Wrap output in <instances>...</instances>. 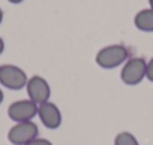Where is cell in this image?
Masks as SVG:
<instances>
[{"label":"cell","mask_w":153,"mask_h":145,"mask_svg":"<svg viewBox=\"0 0 153 145\" xmlns=\"http://www.w3.org/2000/svg\"><path fill=\"white\" fill-rule=\"evenodd\" d=\"M129 60V49L122 43L104 46L98 51L95 61L102 69H116Z\"/></svg>","instance_id":"6da1fadb"},{"label":"cell","mask_w":153,"mask_h":145,"mask_svg":"<svg viewBox=\"0 0 153 145\" xmlns=\"http://www.w3.org/2000/svg\"><path fill=\"white\" fill-rule=\"evenodd\" d=\"M146 67L147 61L141 57H132L129 58L122 70H120V79L126 85H138L146 78Z\"/></svg>","instance_id":"7a4b0ae2"},{"label":"cell","mask_w":153,"mask_h":145,"mask_svg":"<svg viewBox=\"0 0 153 145\" xmlns=\"http://www.w3.org/2000/svg\"><path fill=\"white\" fill-rule=\"evenodd\" d=\"M26 72L15 64H2L0 66V84L9 90H21L27 85Z\"/></svg>","instance_id":"3957f363"},{"label":"cell","mask_w":153,"mask_h":145,"mask_svg":"<svg viewBox=\"0 0 153 145\" xmlns=\"http://www.w3.org/2000/svg\"><path fill=\"white\" fill-rule=\"evenodd\" d=\"M39 136V129L33 121L15 123L8 132V141L12 145H26Z\"/></svg>","instance_id":"277c9868"},{"label":"cell","mask_w":153,"mask_h":145,"mask_svg":"<svg viewBox=\"0 0 153 145\" xmlns=\"http://www.w3.org/2000/svg\"><path fill=\"white\" fill-rule=\"evenodd\" d=\"M38 108L35 102L30 99H23L12 102L8 108V117L14 123H24V121H33V118L38 115Z\"/></svg>","instance_id":"5b68a950"},{"label":"cell","mask_w":153,"mask_h":145,"mask_svg":"<svg viewBox=\"0 0 153 145\" xmlns=\"http://www.w3.org/2000/svg\"><path fill=\"white\" fill-rule=\"evenodd\" d=\"M26 90H27L29 99L32 102H35L36 105H42V103L48 102L51 97V87H50L48 81L45 78H42L41 75H35V77L29 78Z\"/></svg>","instance_id":"8992f818"},{"label":"cell","mask_w":153,"mask_h":145,"mask_svg":"<svg viewBox=\"0 0 153 145\" xmlns=\"http://www.w3.org/2000/svg\"><path fill=\"white\" fill-rule=\"evenodd\" d=\"M38 117L41 118V123L50 130H56L62 126V112L57 108V105L50 100L39 105Z\"/></svg>","instance_id":"52a82bcc"},{"label":"cell","mask_w":153,"mask_h":145,"mask_svg":"<svg viewBox=\"0 0 153 145\" xmlns=\"http://www.w3.org/2000/svg\"><path fill=\"white\" fill-rule=\"evenodd\" d=\"M134 24L138 30L152 33L153 32V9L147 8V9H141L140 12H137L134 18Z\"/></svg>","instance_id":"ba28073f"},{"label":"cell","mask_w":153,"mask_h":145,"mask_svg":"<svg viewBox=\"0 0 153 145\" xmlns=\"http://www.w3.org/2000/svg\"><path fill=\"white\" fill-rule=\"evenodd\" d=\"M114 145H140L138 139L129 132H120L114 138Z\"/></svg>","instance_id":"9c48e42d"},{"label":"cell","mask_w":153,"mask_h":145,"mask_svg":"<svg viewBox=\"0 0 153 145\" xmlns=\"http://www.w3.org/2000/svg\"><path fill=\"white\" fill-rule=\"evenodd\" d=\"M26 145H53V142L50 141V139H45V138H35L33 141H30L29 144H26Z\"/></svg>","instance_id":"30bf717a"},{"label":"cell","mask_w":153,"mask_h":145,"mask_svg":"<svg viewBox=\"0 0 153 145\" xmlns=\"http://www.w3.org/2000/svg\"><path fill=\"white\" fill-rule=\"evenodd\" d=\"M146 78L149 81L153 82V57L147 61V67H146Z\"/></svg>","instance_id":"8fae6325"},{"label":"cell","mask_w":153,"mask_h":145,"mask_svg":"<svg viewBox=\"0 0 153 145\" xmlns=\"http://www.w3.org/2000/svg\"><path fill=\"white\" fill-rule=\"evenodd\" d=\"M3 51H5V40L0 38V54H2Z\"/></svg>","instance_id":"7c38bea8"},{"label":"cell","mask_w":153,"mask_h":145,"mask_svg":"<svg viewBox=\"0 0 153 145\" xmlns=\"http://www.w3.org/2000/svg\"><path fill=\"white\" fill-rule=\"evenodd\" d=\"M9 3H12V5H20V3H23L24 0H8Z\"/></svg>","instance_id":"4fadbf2b"},{"label":"cell","mask_w":153,"mask_h":145,"mask_svg":"<svg viewBox=\"0 0 153 145\" xmlns=\"http://www.w3.org/2000/svg\"><path fill=\"white\" fill-rule=\"evenodd\" d=\"M3 99H5V94H3V91H2V88H0V105H2V102H3Z\"/></svg>","instance_id":"5bb4252c"},{"label":"cell","mask_w":153,"mask_h":145,"mask_svg":"<svg viewBox=\"0 0 153 145\" xmlns=\"http://www.w3.org/2000/svg\"><path fill=\"white\" fill-rule=\"evenodd\" d=\"M2 21H3V11L0 8V24H2Z\"/></svg>","instance_id":"9a60e30c"},{"label":"cell","mask_w":153,"mask_h":145,"mask_svg":"<svg viewBox=\"0 0 153 145\" xmlns=\"http://www.w3.org/2000/svg\"><path fill=\"white\" fill-rule=\"evenodd\" d=\"M149 5H150V8L153 9V0H149Z\"/></svg>","instance_id":"2e32d148"},{"label":"cell","mask_w":153,"mask_h":145,"mask_svg":"<svg viewBox=\"0 0 153 145\" xmlns=\"http://www.w3.org/2000/svg\"><path fill=\"white\" fill-rule=\"evenodd\" d=\"M0 66H2V64H0Z\"/></svg>","instance_id":"e0dca14e"}]
</instances>
